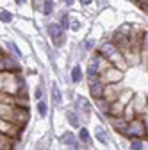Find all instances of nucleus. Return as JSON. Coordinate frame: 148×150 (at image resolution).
Here are the masks:
<instances>
[{
    "label": "nucleus",
    "instance_id": "nucleus-1",
    "mask_svg": "<svg viewBox=\"0 0 148 150\" xmlns=\"http://www.w3.org/2000/svg\"><path fill=\"white\" fill-rule=\"evenodd\" d=\"M100 57H104L107 63H111L113 66H116V68H120V70H127L128 68V64H127V61H125V57H123V54L114 47V43L111 41V40H105V41H102L100 45H97V50H95Z\"/></svg>",
    "mask_w": 148,
    "mask_h": 150
},
{
    "label": "nucleus",
    "instance_id": "nucleus-2",
    "mask_svg": "<svg viewBox=\"0 0 148 150\" xmlns=\"http://www.w3.org/2000/svg\"><path fill=\"white\" fill-rule=\"evenodd\" d=\"M123 138L128 139V141H132V139H143L144 141V139H148V129H146L144 122L139 116L136 120H132V122H128V127L125 130Z\"/></svg>",
    "mask_w": 148,
    "mask_h": 150
},
{
    "label": "nucleus",
    "instance_id": "nucleus-3",
    "mask_svg": "<svg viewBox=\"0 0 148 150\" xmlns=\"http://www.w3.org/2000/svg\"><path fill=\"white\" fill-rule=\"evenodd\" d=\"M0 73H22V66L7 52L0 50Z\"/></svg>",
    "mask_w": 148,
    "mask_h": 150
},
{
    "label": "nucleus",
    "instance_id": "nucleus-4",
    "mask_svg": "<svg viewBox=\"0 0 148 150\" xmlns=\"http://www.w3.org/2000/svg\"><path fill=\"white\" fill-rule=\"evenodd\" d=\"M47 34L50 36V40H52L55 48H61L66 43V30H63V27L57 22H50L47 25Z\"/></svg>",
    "mask_w": 148,
    "mask_h": 150
},
{
    "label": "nucleus",
    "instance_id": "nucleus-5",
    "mask_svg": "<svg viewBox=\"0 0 148 150\" xmlns=\"http://www.w3.org/2000/svg\"><path fill=\"white\" fill-rule=\"evenodd\" d=\"M23 132H25V129L18 127V125H14V123H11V122L6 120V118H0V134L9 136V138H13V139H16V141H22Z\"/></svg>",
    "mask_w": 148,
    "mask_h": 150
},
{
    "label": "nucleus",
    "instance_id": "nucleus-6",
    "mask_svg": "<svg viewBox=\"0 0 148 150\" xmlns=\"http://www.w3.org/2000/svg\"><path fill=\"white\" fill-rule=\"evenodd\" d=\"M73 111H77V115L80 116V120L87 122L89 116H91V111H93V105H91V102L86 97L77 95L75 100H73Z\"/></svg>",
    "mask_w": 148,
    "mask_h": 150
},
{
    "label": "nucleus",
    "instance_id": "nucleus-7",
    "mask_svg": "<svg viewBox=\"0 0 148 150\" xmlns=\"http://www.w3.org/2000/svg\"><path fill=\"white\" fill-rule=\"evenodd\" d=\"M100 79H102V82L107 86V84H120V82H123V79H125V71L123 70H120V68H116V66H109L102 75H100Z\"/></svg>",
    "mask_w": 148,
    "mask_h": 150
},
{
    "label": "nucleus",
    "instance_id": "nucleus-8",
    "mask_svg": "<svg viewBox=\"0 0 148 150\" xmlns=\"http://www.w3.org/2000/svg\"><path fill=\"white\" fill-rule=\"evenodd\" d=\"M59 141H61L64 146H68L70 150H82V145H80V141L77 139V134H73L71 130H64V132L59 136Z\"/></svg>",
    "mask_w": 148,
    "mask_h": 150
},
{
    "label": "nucleus",
    "instance_id": "nucleus-9",
    "mask_svg": "<svg viewBox=\"0 0 148 150\" xmlns=\"http://www.w3.org/2000/svg\"><path fill=\"white\" fill-rule=\"evenodd\" d=\"M87 88H89V95L93 100H98L104 97V91H105V84L102 82V79H91L87 81Z\"/></svg>",
    "mask_w": 148,
    "mask_h": 150
},
{
    "label": "nucleus",
    "instance_id": "nucleus-10",
    "mask_svg": "<svg viewBox=\"0 0 148 150\" xmlns=\"http://www.w3.org/2000/svg\"><path fill=\"white\" fill-rule=\"evenodd\" d=\"M123 89H125L123 82H120V84H107V86H105V91H104V98H105V100H109L111 104H113V102H116V100H118L120 93H121Z\"/></svg>",
    "mask_w": 148,
    "mask_h": 150
},
{
    "label": "nucleus",
    "instance_id": "nucleus-11",
    "mask_svg": "<svg viewBox=\"0 0 148 150\" xmlns=\"http://www.w3.org/2000/svg\"><path fill=\"white\" fill-rule=\"evenodd\" d=\"M130 104H132V107H134V111H136V115L141 116V115H143V111L148 107V98H146L144 93H136Z\"/></svg>",
    "mask_w": 148,
    "mask_h": 150
},
{
    "label": "nucleus",
    "instance_id": "nucleus-12",
    "mask_svg": "<svg viewBox=\"0 0 148 150\" xmlns=\"http://www.w3.org/2000/svg\"><path fill=\"white\" fill-rule=\"evenodd\" d=\"M107 120H109V125H111V129H113L114 132H118L120 136L125 134V130H127V127H128V122H127L123 116H118V118H107Z\"/></svg>",
    "mask_w": 148,
    "mask_h": 150
},
{
    "label": "nucleus",
    "instance_id": "nucleus-13",
    "mask_svg": "<svg viewBox=\"0 0 148 150\" xmlns=\"http://www.w3.org/2000/svg\"><path fill=\"white\" fill-rule=\"evenodd\" d=\"M64 118H66V123L71 127V130L73 129H80L82 127V120H80V116L77 115V111H73V109H68L66 112H64Z\"/></svg>",
    "mask_w": 148,
    "mask_h": 150
},
{
    "label": "nucleus",
    "instance_id": "nucleus-14",
    "mask_svg": "<svg viewBox=\"0 0 148 150\" xmlns=\"http://www.w3.org/2000/svg\"><path fill=\"white\" fill-rule=\"evenodd\" d=\"M77 139L80 141L82 148H87L93 145V136H91V132L87 130V127H80L79 129V132H77Z\"/></svg>",
    "mask_w": 148,
    "mask_h": 150
},
{
    "label": "nucleus",
    "instance_id": "nucleus-15",
    "mask_svg": "<svg viewBox=\"0 0 148 150\" xmlns=\"http://www.w3.org/2000/svg\"><path fill=\"white\" fill-rule=\"evenodd\" d=\"M93 134H95V139H97V141H100L102 145H109L111 136H109V130H107L104 125L98 123V125L95 127V132H93Z\"/></svg>",
    "mask_w": 148,
    "mask_h": 150
},
{
    "label": "nucleus",
    "instance_id": "nucleus-16",
    "mask_svg": "<svg viewBox=\"0 0 148 150\" xmlns=\"http://www.w3.org/2000/svg\"><path fill=\"white\" fill-rule=\"evenodd\" d=\"M50 97H52V104H54L55 107H61V105H63V93H61L57 82L52 84V88H50Z\"/></svg>",
    "mask_w": 148,
    "mask_h": 150
},
{
    "label": "nucleus",
    "instance_id": "nucleus-17",
    "mask_svg": "<svg viewBox=\"0 0 148 150\" xmlns=\"http://www.w3.org/2000/svg\"><path fill=\"white\" fill-rule=\"evenodd\" d=\"M70 79H71V84H80L82 79H84V70L80 64H75L71 70H70Z\"/></svg>",
    "mask_w": 148,
    "mask_h": 150
},
{
    "label": "nucleus",
    "instance_id": "nucleus-18",
    "mask_svg": "<svg viewBox=\"0 0 148 150\" xmlns=\"http://www.w3.org/2000/svg\"><path fill=\"white\" fill-rule=\"evenodd\" d=\"M20 143V141H16L9 136H4V134H0V150H16V145Z\"/></svg>",
    "mask_w": 148,
    "mask_h": 150
},
{
    "label": "nucleus",
    "instance_id": "nucleus-19",
    "mask_svg": "<svg viewBox=\"0 0 148 150\" xmlns=\"http://www.w3.org/2000/svg\"><path fill=\"white\" fill-rule=\"evenodd\" d=\"M134 95H136V91H134V89H128V88H125V89L120 93V97H118V102H120V104H123V105H128V104L132 102Z\"/></svg>",
    "mask_w": 148,
    "mask_h": 150
},
{
    "label": "nucleus",
    "instance_id": "nucleus-20",
    "mask_svg": "<svg viewBox=\"0 0 148 150\" xmlns=\"http://www.w3.org/2000/svg\"><path fill=\"white\" fill-rule=\"evenodd\" d=\"M123 111H125V105L120 104L118 100L111 104V109H109V116L107 118H118V116H123Z\"/></svg>",
    "mask_w": 148,
    "mask_h": 150
},
{
    "label": "nucleus",
    "instance_id": "nucleus-21",
    "mask_svg": "<svg viewBox=\"0 0 148 150\" xmlns=\"http://www.w3.org/2000/svg\"><path fill=\"white\" fill-rule=\"evenodd\" d=\"M95 107H97V109H98V111L102 112V115H104L105 118L109 116V109H111V102H109V100H105L104 97H102V98H98V100H95Z\"/></svg>",
    "mask_w": 148,
    "mask_h": 150
},
{
    "label": "nucleus",
    "instance_id": "nucleus-22",
    "mask_svg": "<svg viewBox=\"0 0 148 150\" xmlns=\"http://www.w3.org/2000/svg\"><path fill=\"white\" fill-rule=\"evenodd\" d=\"M55 11V2L54 0H41V13L43 16H50Z\"/></svg>",
    "mask_w": 148,
    "mask_h": 150
},
{
    "label": "nucleus",
    "instance_id": "nucleus-23",
    "mask_svg": "<svg viewBox=\"0 0 148 150\" xmlns=\"http://www.w3.org/2000/svg\"><path fill=\"white\" fill-rule=\"evenodd\" d=\"M6 47H7V50H9V55H13L14 59H20L22 57V52H20V48L16 47V43L14 41H6Z\"/></svg>",
    "mask_w": 148,
    "mask_h": 150
},
{
    "label": "nucleus",
    "instance_id": "nucleus-24",
    "mask_svg": "<svg viewBox=\"0 0 148 150\" xmlns=\"http://www.w3.org/2000/svg\"><path fill=\"white\" fill-rule=\"evenodd\" d=\"M70 22H71V18H70V13H66V11H61V14H59V25L63 27V30H68L70 29Z\"/></svg>",
    "mask_w": 148,
    "mask_h": 150
},
{
    "label": "nucleus",
    "instance_id": "nucleus-25",
    "mask_svg": "<svg viewBox=\"0 0 148 150\" xmlns=\"http://www.w3.org/2000/svg\"><path fill=\"white\" fill-rule=\"evenodd\" d=\"M36 109H38V116L39 118H47L48 116V104L45 100H39L36 104Z\"/></svg>",
    "mask_w": 148,
    "mask_h": 150
},
{
    "label": "nucleus",
    "instance_id": "nucleus-26",
    "mask_svg": "<svg viewBox=\"0 0 148 150\" xmlns=\"http://www.w3.org/2000/svg\"><path fill=\"white\" fill-rule=\"evenodd\" d=\"M14 20V14L9 13L7 9H0V22H4V23H11Z\"/></svg>",
    "mask_w": 148,
    "mask_h": 150
},
{
    "label": "nucleus",
    "instance_id": "nucleus-27",
    "mask_svg": "<svg viewBox=\"0 0 148 150\" xmlns=\"http://www.w3.org/2000/svg\"><path fill=\"white\" fill-rule=\"evenodd\" d=\"M80 48H82L84 52H91V50L97 48V41H95V40H84L82 45H80Z\"/></svg>",
    "mask_w": 148,
    "mask_h": 150
},
{
    "label": "nucleus",
    "instance_id": "nucleus-28",
    "mask_svg": "<svg viewBox=\"0 0 148 150\" xmlns=\"http://www.w3.org/2000/svg\"><path fill=\"white\" fill-rule=\"evenodd\" d=\"M128 150H144V141L143 139H132V141H128Z\"/></svg>",
    "mask_w": 148,
    "mask_h": 150
},
{
    "label": "nucleus",
    "instance_id": "nucleus-29",
    "mask_svg": "<svg viewBox=\"0 0 148 150\" xmlns=\"http://www.w3.org/2000/svg\"><path fill=\"white\" fill-rule=\"evenodd\" d=\"M34 98L36 100H43V84H38V88H36V91H34Z\"/></svg>",
    "mask_w": 148,
    "mask_h": 150
},
{
    "label": "nucleus",
    "instance_id": "nucleus-30",
    "mask_svg": "<svg viewBox=\"0 0 148 150\" xmlns=\"http://www.w3.org/2000/svg\"><path fill=\"white\" fill-rule=\"evenodd\" d=\"M136 6L139 9H143L144 13H148V0H136Z\"/></svg>",
    "mask_w": 148,
    "mask_h": 150
},
{
    "label": "nucleus",
    "instance_id": "nucleus-31",
    "mask_svg": "<svg viewBox=\"0 0 148 150\" xmlns=\"http://www.w3.org/2000/svg\"><path fill=\"white\" fill-rule=\"evenodd\" d=\"M70 29H71V30H79V29H80V22H79V20H75V18H71V22H70Z\"/></svg>",
    "mask_w": 148,
    "mask_h": 150
},
{
    "label": "nucleus",
    "instance_id": "nucleus-32",
    "mask_svg": "<svg viewBox=\"0 0 148 150\" xmlns=\"http://www.w3.org/2000/svg\"><path fill=\"white\" fill-rule=\"evenodd\" d=\"M63 2H64V4H66L68 7H71L73 4H75V0H63Z\"/></svg>",
    "mask_w": 148,
    "mask_h": 150
},
{
    "label": "nucleus",
    "instance_id": "nucleus-33",
    "mask_svg": "<svg viewBox=\"0 0 148 150\" xmlns=\"http://www.w3.org/2000/svg\"><path fill=\"white\" fill-rule=\"evenodd\" d=\"M79 2H80V4H82L84 7H86V6H89L91 2H93V0H79Z\"/></svg>",
    "mask_w": 148,
    "mask_h": 150
},
{
    "label": "nucleus",
    "instance_id": "nucleus-34",
    "mask_svg": "<svg viewBox=\"0 0 148 150\" xmlns=\"http://www.w3.org/2000/svg\"><path fill=\"white\" fill-rule=\"evenodd\" d=\"M14 2H16L18 6H25V4H27V0H14Z\"/></svg>",
    "mask_w": 148,
    "mask_h": 150
},
{
    "label": "nucleus",
    "instance_id": "nucleus-35",
    "mask_svg": "<svg viewBox=\"0 0 148 150\" xmlns=\"http://www.w3.org/2000/svg\"><path fill=\"white\" fill-rule=\"evenodd\" d=\"M100 4H102V7H105V6H107V2H105V0H98V6H100Z\"/></svg>",
    "mask_w": 148,
    "mask_h": 150
},
{
    "label": "nucleus",
    "instance_id": "nucleus-36",
    "mask_svg": "<svg viewBox=\"0 0 148 150\" xmlns=\"http://www.w3.org/2000/svg\"><path fill=\"white\" fill-rule=\"evenodd\" d=\"M32 2H34V7H38V2H39V0H32Z\"/></svg>",
    "mask_w": 148,
    "mask_h": 150
},
{
    "label": "nucleus",
    "instance_id": "nucleus-37",
    "mask_svg": "<svg viewBox=\"0 0 148 150\" xmlns=\"http://www.w3.org/2000/svg\"><path fill=\"white\" fill-rule=\"evenodd\" d=\"M146 68H148V64H146Z\"/></svg>",
    "mask_w": 148,
    "mask_h": 150
}]
</instances>
